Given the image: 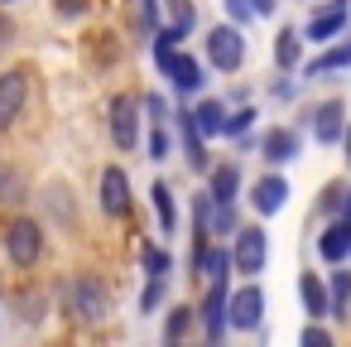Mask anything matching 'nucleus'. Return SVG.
<instances>
[{
  "instance_id": "nucleus-10",
  "label": "nucleus",
  "mask_w": 351,
  "mask_h": 347,
  "mask_svg": "<svg viewBox=\"0 0 351 347\" xmlns=\"http://www.w3.org/2000/svg\"><path fill=\"white\" fill-rule=\"evenodd\" d=\"M97 203H101V212L106 217H130V208H135V198H130V174L121 169V164H106L101 169V183H97Z\"/></svg>"
},
{
  "instance_id": "nucleus-8",
  "label": "nucleus",
  "mask_w": 351,
  "mask_h": 347,
  "mask_svg": "<svg viewBox=\"0 0 351 347\" xmlns=\"http://www.w3.org/2000/svg\"><path fill=\"white\" fill-rule=\"evenodd\" d=\"M346 25H351L346 0H322V5L308 15V25H303V44H332V39L346 34Z\"/></svg>"
},
{
  "instance_id": "nucleus-12",
  "label": "nucleus",
  "mask_w": 351,
  "mask_h": 347,
  "mask_svg": "<svg viewBox=\"0 0 351 347\" xmlns=\"http://www.w3.org/2000/svg\"><path fill=\"white\" fill-rule=\"evenodd\" d=\"M289 193H293V188H289V179H284L279 169H269V174H260V179L250 183V193H245V198H250V208H255L260 217H279V212L289 208Z\"/></svg>"
},
{
  "instance_id": "nucleus-23",
  "label": "nucleus",
  "mask_w": 351,
  "mask_h": 347,
  "mask_svg": "<svg viewBox=\"0 0 351 347\" xmlns=\"http://www.w3.org/2000/svg\"><path fill=\"white\" fill-rule=\"evenodd\" d=\"M327 299H332V309H327V318H351V270H341V265H332V275H327Z\"/></svg>"
},
{
  "instance_id": "nucleus-20",
  "label": "nucleus",
  "mask_w": 351,
  "mask_h": 347,
  "mask_svg": "<svg viewBox=\"0 0 351 347\" xmlns=\"http://www.w3.org/2000/svg\"><path fill=\"white\" fill-rule=\"evenodd\" d=\"M269 54H274L279 73H298V68H303V34L284 25V30L274 34V49H269Z\"/></svg>"
},
{
  "instance_id": "nucleus-26",
  "label": "nucleus",
  "mask_w": 351,
  "mask_h": 347,
  "mask_svg": "<svg viewBox=\"0 0 351 347\" xmlns=\"http://www.w3.org/2000/svg\"><path fill=\"white\" fill-rule=\"evenodd\" d=\"M193 323H197V309H193V304H173L169 318H164V342H169V347L183 342V337L193 333Z\"/></svg>"
},
{
  "instance_id": "nucleus-9",
  "label": "nucleus",
  "mask_w": 351,
  "mask_h": 347,
  "mask_svg": "<svg viewBox=\"0 0 351 347\" xmlns=\"http://www.w3.org/2000/svg\"><path fill=\"white\" fill-rule=\"evenodd\" d=\"M226 280H207V294H202V304H193L197 309V328H202V337L207 342H221L226 333H231V323H226Z\"/></svg>"
},
{
  "instance_id": "nucleus-16",
  "label": "nucleus",
  "mask_w": 351,
  "mask_h": 347,
  "mask_svg": "<svg viewBox=\"0 0 351 347\" xmlns=\"http://www.w3.org/2000/svg\"><path fill=\"white\" fill-rule=\"evenodd\" d=\"M303 78H332V73H351V34H341V39H332V44H322V54L317 58H308L303 68H298Z\"/></svg>"
},
{
  "instance_id": "nucleus-42",
  "label": "nucleus",
  "mask_w": 351,
  "mask_h": 347,
  "mask_svg": "<svg viewBox=\"0 0 351 347\" xmlns=\"http://www.w3.org/2000/svg\"><path fill=\"white\" fill-rule=\"evenodd\" d=\"M337 217H351V188H346V198H341V212Z\"/></svg>"
},
{
  "instance_id": "nucleus-27",
  "label": "nucleus",
  "mask_w": 351,
  "mask_h": 347,
  "mask_svg": "<svg viewBox=\"0 0 351 347\" xmlns=\"http://www.w3.org/2000/svg\"><path fill=\"white\" fill-rule=\"evenodd\" d=\"M236 227H241V217H236V203H212V217H207V232H212V241H226V236H236Z\"/></svg>"
},
{
  "instance_id": "nucleus-25",
  "label": "nucleus",
  "mask_w": 351,
  "mask_h": 347,
  "mask_svg": "<svg viewBox=\"0 0 351 347\" xmlns=\"http://www.w3.org/2000/svg\"><path fill=\"white\" fill-rule=\"evenodd\" d=\"M255 121H260V111H255L250 102H236V107L226 111V126H221V135H226V140H245V135L255 131Z\"/></svg>"
},
{
  "instance_id": "nucleus-19",
  "label": "nucleus",
  "mask_w": 351,
  "mask_h": 347,
  "mask_svg": "<svg viewBox=\"0 0 351 347\" xmlns=\"http://www.w3.org/2000/svg\"><path fill=\"white\" fill-rule=\"evenodd\" d=\"M298 304H303L308 318H327L332 299H327V280H322L317 270H303V275H298Z\"/></svg>"
},
{
  "instance_id": "nucleus-35",
  "label": "nucleus",
  "mask_w": 351,
  "mask_h": 347,
  "mask_svg": "<svg viewBox=\"0 0 351 347\" xmlns=\"http://www.w3.org/2000/svg\"><path fill=\"white\" fill-rule=\"evenodd\" d=\"M341 198H346V183H337V179H332V183H327V188L317 193V212L337 217V212H341Z\"/></svg>"
},
{
  "instance_id": "nucleus-2",
  "label": "nucleus",
  "mask_w": 351,
  "mask_h": 347,
  "mask_svg": "<svg viewBox=\"0 0 351 347\" xmlns=\"http://www.w3.org/2000/svg\"><path fill=\"white\" fill-rule=\"evenodd\" d=\"M245 58H250V39H245L241 25L226 20V25H212V30H207V63H212L217 73H241Z\"/></svg>"
},
{
  "instance_id": "nucleus-6",
  "label": "nucleus",
  "mask_w": 351,
  "mask_h": 347,
  "mask_svg": "<svg viewBox=\"0 0 351 347\" xmlns=\"http://www.w3.org/2000/svg\"><path fill=\"white\" fill-rule=\"evenodd\" d=\"M106 131H111V145L116 150H140V102L130 97V92H121V97H111V107H106Z\"/></svg>"
},
{
  "instance_id": "nucleus-38",
  "label": "nucleus",
  "mask_w": 351,
  "mask_h": 347,
  "mask_svg": "<svg viewBox=\"0 0 351 347\" xmlns=\"http://www.w3.org/2000/svg\"><path fill=\"white\" fill-rule=\"evenodd\" d=\"M140 111H145V116H149V121H169V102H164V97H159V92H149V97H145V102H140Z\"/></svg>"
},
{
  "instance_id": "nucleus-15",
  "label": "nucleus",
  "mask_w": 351,
  "mask_h": 347,
  "mask_svg": "<svg viewBox=\"0 0 351 347\" xmlns=\"http://www.w3.org/2000/svg\"><path fill=\"white\" fill-rule=\"evenodd\" d=\"M298 150H303V135H298L293 126H274V131H265V135H260V159H265L269 169L293 164V159H298Z\"/></svg>"
},
{
  "instance_id": "nucleus-21",
  "label": "nucleus",
  "mask_w": 351,
  "mask_h": 347,
  "mask_svg": "<svg viewBox=\"0 0 351 347\" xmlns=\"http://www.w3.org/2000/svg\"><path fill=\"white\" fill-rule=\"evenodd\" d=\"M226 102L221 97H197V107H193V121H197V131L207 135V140H217L221 135V126H226Z\"/></svg>"
},
{
  "instance_id": "nucleus-14",
  "label": "nucleus",
  "mask_w": 351,
  "mask_h": 347,
  "mask_svg": "<svg viewBox=\"0 0 351 347\" xmlns=\"http://www.w3.org/2000/svg\"><path fill=\"white\" fill-rule=\"evenodd\" d=\"M173 126H178V140H183V159H188V169H193V174H207V169H212V155H207V135H202L197 121H193V107L173 111Z\"/></svg>"
},
{
  "instance_id": "nucleus-29",
  "label": "nucleus",
  "mask_w": 351,
  "mask_h": 347,
  "mask_svg": "<svg viewBox=\"0 0 351 347\" xmlns=\"http://www.w3.org/2000/svg\"><path fill=\"white\" fill-rule=\"evenodd\" d=\"M140 265H145V275H173V251L169 246H145Z\"/></svg>"
},
{
  "instance_id": "nucleus-1",
  "label": "nucleus",
  "mask_w": 351,
  "mask_h": 347,
  "mask_svg": "<svg viewBox=\"0 0 351 347\" xmlns=\"http://www.w3.org/2000/svg\"><path fill=\"white\" fill-rule=\"evenodd\" d=\"M63 309H68L77 323H101V318L111 313V289L101 284V275L82 270V275H73V280L63 284Z\"/></svg>"
},
{
  "instance_id": "nucleus-24",
  "label": "nucleus",
  "mask_w": 351,
  "mask_h": 347,
  "mask_svg": "<svg viewBox=\"0 0 351 347\" xmlns=\"http://www.w3.org/2000/svg\"><path fill=\"white\" fill-rule=\"evenodd\" d=\"M197 280H231V246L226 241H212L202 265H197Z\"/></svg>"
},
{
  "instance_id": "nucleus-39",
  "label": "nucleus",
  "mask_w": 351,
  "mask_h": 347,
  "mask_svg": "<svg viewBox=\"0 0 351 347\" xmlns=\"http://www.w3.org/2000/svg\"><path fill=\"white\" fill-rule=\"evenodd\" d=\"M269 97H274V102H293V97H298V82H293V78L284 73V78H279V82L269 87Z\"/></svg>"
},
{
  "instance_id": "nucleus-17",
  "label": "nucleus",
  "mask_w": 351,
  "mask_h": 347,
  "mask_svg": "<svg viewBox=\"0 0 351 347\" xmlns=\"http://www.w3.org/2000/svg\"><path fill=\"white\" fill-rule=\"evenodd\" d=\"M317 256H322L327 265L351 260V217H332V222L322 227V236H317Z\"/></svg>"
},
{
  "instance_id": "nucleus-40",
  "label": "nucleus",
  "mask_w": 351,
  "mask_h": 347,
  "mask_svg": "<svg viewBox=\"0 0 351 347\" xmlns=\"http://www.w3.org/2000/svg\"><path fill=\"white\" fill-rule=\"evenodd\" d=\"M274 10H279V0H255V15H260V20H269Z\"/></svg>"
},
{
  "instance_id": "nucleus-43",
  "label": "nucleus",
  "mask_w": 351,
  "mask_h": 347,
  "mask_svg": "<svg viewBox=\"0 0 351 347\" xmlns=\"http://www.w3.org/2000/svg\"><path fill=\"white\" fill-rule=\"evenodd\" d=\"M0 5H20V0H0Z\"/></svg>"
},
{
  "instance_id": "nucleus-18",
  "label": "nucleus",
  "mask_w": 351,
  "mask_h": 347,
  "mask_svg": "<svg viewBox=\"0 0 351 347\" xmlns=\"http://www.w3.org/2000/svg\"><path fill=\"white\" fill-rule=\"evenodd\" d=\"M207 193H212V203H236L241 198V164L236 159L212 164L207 169Z\"/></svg>"
},
{
  "instance_id": "nucleus-32",
  "label": "nucleus",
  "mask_w": 351,
  "mask_h": 347,
  "mask_svg": "<svg viewBox=\"0 0 351 347\" xmlns=\"http://www.w3.org/2000/svg\"><path fill=\"white\" fill-rule=\"evenodd\" d=\"M169 150H173L169 121H154V131H149V159H154V164H164V159H169Z\"/></svg>"
},
{
  "instance_id": "nucleus-33",
  "label": "nucleus",
  "mask_w": 351,
  "mask_h": 347,
  "mask_svg": "<svg viewBox=\"0 0 351 347\" xmlns=\"http://www.w3.org/2000/svg\"><path fill=\"white\" fill-rule=\"evenodd\" d=\"M221 10H226V20L231 25H241V30H250L260 15H255V0H221Z\"/></svg>"
},
{
  "instance_id": "nucleus-41",
  "label": "nucleus",
  "mask_w": 351,
  "mask_h": 347,
  "mask_svg": "<svg viewBox=\"0 0 351 347\" xmlns=\"http://www.w3.org/2000/svg\"><path fill=\"white\" fill-rule=\"evenodd\" d=\"M341 145H346V169H351V121H346V135H341Z\"/></svg>"
},
{
  "instance_id": "nucleus-13",
  "label": "nucleus",
  "mask_w": 351,
  "mask_h": 347,
  "mask_svg": "<svg viewBox=\"0 0 351 347\" xmlns=\"http://www.w3.org/2000/svg\"><path fill=\"white\" fill-rule=\"evenodd\" d=\"M308 131H313L317 145H341V135H346V107H341L337 97L317 102V107L308 111Z\"/></svg>"
},
{
  "instance_id": "nucleus-11",
  "label": "nucleus",
  "mask_w": 351,
  "mask_h": 347,
  "mask_svg": "<svg viewBox=\"0 0 351 347\" xmlns=\"http://www.w3.org/2000/svg\"><path fill=\"white\" fill-rule=\"evenodd\" d=\"M29 107V68H5L0 73V131H10Z\"/></svg>"
},
{
  "instance_id": "nucleus-37",
  "label": "nucleus",
  "mask_w": 351,
  "mask_h": 347,
  "mask_svg": "<svg viewBox=\"0 0 351 347\" xmlns=\"http://www.w3.org/2000/svg\"><path fill=\"white\" fill-rule=\"evenodd\" d=\"M298 342H303V347H332V328H322V318H313V323L298 333Z\"/></svg>"
},
{
  "instance_id": "nucleus-4",
  "label": "nucleus",
  "mask_w": 351,
  "mask_h": 347,
  "mask_svg": "<svg viewBox=\"0 0 351 347\" xmlns=\"http://www.w3.org/2000/svg\"><path fill=\"white\" fill-rule=\"evenodd\" d=\"M265 260H269V232L260 222L236 227V236H231V270L245 275V280H255L265 270Z\"/></svg>"
},
{
  "instance_id": "nucleus-28",
  "label": "nucleus",
  "mask_w": 351,
  "mask_h": 347,
  "mask_svg": "<svg viewBox=\"0 0 351 347\" xmlns=\"http://www.w3.org/2000/svg\"><path fill=\"white\" fill-rule=\"evenodd\" d=\"M164 299H169V275H149L140 289V313H159Z\"/></svg>"
},
{
  "instance_id": "nucleus-30",
  "label": "nucleus",
  "mask_w": 351,
  "mask_h": 347,
  "mask_svg": "<svg viewBox=\"0 0 351 347\" xmlns=\"http://www.w3.org/2000/svg\"><path fill=\"white\" fill-rule=\"evenodd\" d=\"M164 10H169V25L193 34L197 30V10H193V0H164Z\"/></svg>"
},
{
  "instance_id": "nucleus-31",
  "label": "nucleus",
  "mask_w": 351,
  "mask_h": 347,
  "mask_svg": "<svg viewBox=\"0 0 351 347\" xmlns=\"http://www.w3.org/2000/svg\"><path fill=\"white\" fill-rule=\"evenodd\" d=\"M20 198H25V174L0 164V203H20Z\"/></svg>"
},
{
  "instance_id": "nucleus-22",
  "label": "nucleus",
  "mask_w": 351,
  "mask_h": 347,
  "mask_svg": "<svg viewBox=\"0 0 351 347\" xmlns=\"http://www.w3.org/2000/svg\"><path fill=\"white\" fill-rule=\"evenodd\" d=\"M149 203H154L159 232H164V236H173V232H178V198H173V188H169L164 179H154V188H149Z\"/></svg>"
},
{
  "instance_id": "nucleus-3",
  "label": "nucleus",
  "mask_w": 351,
  "mask_h": 347,
  "mask_svg": "<svg viewBox=\"0 0 351 347\" xmlns=\"http://www.w3.org/2000/svg\"><path fill=\"white\" fill-rule=\"evenodd\" d=\"M5 256H10L15 270H34L44 260V222L10 217V227H5Z\"/></svg>"
},
{
  "instance_id": "nucleus-7",
  "label": "nucleus",
  "mask_w": 351,
  "mask_h": 347,
  "mask_svg": "<svg viewBox=\"0 0 351 347\" xmlns=\"http://www.w3.org/2000/svg\"><path fill=\"white\" fill-rule=\"evenodd\" d=\"M159 73L169 78V87H173L178 97H202V92H207V68H202V58H193V54H183V49H173V54L159 63Z\"/></svg>"
},
{
  "instance_id": "nucleus-34",
  "label": "nucleus",
  "mask_w": 351,
  "mask_h": 347,
  "mask_svg": "<svg viewBox=\"0 0 351 347\" xmlns=\"http://www.w3.org/2000/svg\"><path fill=\"white\" fill-rule=\"evenodd\" d=\"M159 10H164V0H140V5H135V20H140V34L145 39L159 30Z\"/></svg>"
},
{
  "instance_id": "nucleus-5",
  "label": "nucleus",
  "mask_w": 351,
  "mask_h": 347,
  "mask_svg": "<svg viewBox=\"0 0 351 347\" xmlns=\"http://www.w3.org/2000/svg\"><path fill=\"white\" fill-rule=\"evenodd\" d=\"M226 323L236 333H260L265 328V289L255 280H245L241 289L226 294Z\"/></svg>"
},
{
  "instance_id": "nucleus-36",
  "label": "nucleus",
  "mask_w": 351,
  "mask_h": 347,
  "mask_svg": "<svg viewBox=\"0 0 351 347\" xmlns=\"http://www.w3.org/2000/svg\"><path fill=\"white\" fill-rule=\"evenodd\" d=\"M53 15L68 20V25H73V20H87V15H92V0H53Z\"/></svg>"
}]
</instances>
